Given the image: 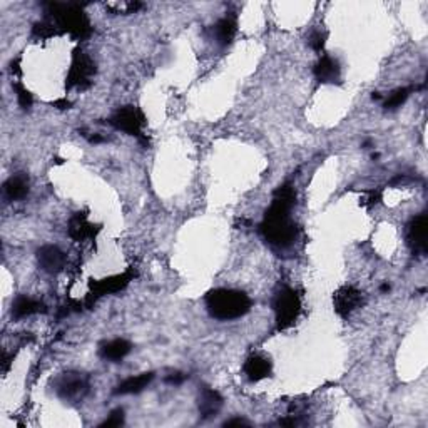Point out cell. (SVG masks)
Masks as SVG:
<instances>
[{
	"label": "cell",
	"mask_w": 428,
	"mask_h": 428,
	"mask_svg": "<svg viewBox=\"0 0 428 428\" xmlns=\"http://www.w3.org/2000/svg\"><path fill=\"white\" fill-rule=\"evenodd\" d=\"M238 32L236 15H226L213 25V38L217 45L228 47Z\"/></svg>",
	"instance_id": "4fadbf2b"
},
{
	"label": "cell",
	"mask_w": 428,
	"mask_h": 428,
	"mask_svg": "<svg viewBox=\"0 0 428 428\" xmlns=\"http://www.w3.org/2000/svg\"><path fill=\"white\" fill-rule=\"evenodd\" d=\"M47 19L54 22L61 32L71 34L77 41H84L92 34L91 20L85 15L84 8L77 3L49 2L44 3Z\"/></svg>",
	"instance_id": "3957f363"
},
{
	"label": "cell",
	"mask_w": 428,
	"mask_h": 428,
	"mask_svg": "<svg viewBox=\"0 0 428 428\" xmlns=\"http://www.w3.org/2000/svg\"><path fill=\"white\" fill-rule=\"evenodd\" d=\"M406 238H408V245L412 248V251L415 255L423 256L427 252L428 248V217L427 214H418L415 216L412 221L408 222V233H406Z\"/></svg>",
	"instance_id": "ba28073f"
},
{
	"label": "cell",
	"mask_w": 428,
	"mask_h": 428,
	"mask_svg": "<svg viewBox=\"0 0 428 428\" xmlns=\"http://www.w3.org/2000/svg\"><path fill=\"white\" fill-rule=\"evenodd\" d=\"M333 305H335V311L338 315L348 316L363 305V293L353 288V286H343L333 297Z\"/></svg>",
	"instance_id": "9c48e42d"
},
{
	"label": "cell",
	"mask_w": 428,
	"mask_h": 428,
	"mask_svg": "<svg viewBox=\"0 0 428 428\" xmlns=\"http://www.w3.org/2000/svg\"><path fill=\"white\" fill-rule=\"evenodd\" d=\"M55 392L62 400L79 404L89 393V382L80 373H64L55 382Z\"/></svg>",
	"instance_id": "52a82bcc"
},
{
	"label": "cell",
	"mask_w": 428,
	"mask_h": 428,
	"mask_svg": "<svg viewBox=\"0 0 428 428\" xmlns=\"http://www.w3.org/2000/svg\"><path fill=\"white\" fill-rule=\"evenodd\" d=\"M124 425V410L122 408H115L109 413V417L106 418L104 422L101 423L102 428H114V427H121Z\"/></svg>",
	"instance_id": "cb8c5ba5"
},
{
	"label": "cell",
	"mask_w": 428,
	"mask_h": 428,
	"mask_svg": "<svg viewBox=\"0 0 428 428\" xmlns=\"http://www.w3.org/2000/svg\"><path fill=\"white\" fill-rule=\"evenodd\" d=\"M96 234V231H94V226L91 222L87 221V217L84 216V214H76L74 217H72L69 222V236L72 239H76V241H84V239L91 238Z\"/></svg>",
	"instance_id": "ffe728a7"
},
{
	"label": "cell",
	"mask_w": 428,
	"mask_h": 428,
	"mask_svg": "<svg viewBox=\"0 0 428 428\" xmlns=\"http://www.w3.org/2000/svg\"><path fill=\"white\" fill-rule=\"evenodd\" d=\"M12 85H14V91L17 94V101H19V106L22 107V109H29V107H31L32 102H34L32 94L29 92L27 89H25L20 83H15Z\"/></svg>",
	"instance_id": "7402d4cb"
},
{
	"label": "cell",
	"mask_w": 428,
	"mask_h": 428,
	"mask_svg": "<svg viewBox=\"0 0 428 428\" xmlns=\"http://www.w3.org/2000/svg\"><path fill=\"white\" fill-rule=\"evenodd\" d=\"M131 348H132V345L129 343V341L124 340V338H117V340L107 341V343L102 345L101 357L107 359V362L119 363L131 353Z\"/></svg>",
	"instance_id": "ac0fdd59"
},
{
	"label": "cell",
	"mask_w": 428,
	"mask_h": 428,
	"mask_svg": "<svg viewBox=\"0 0 428 428\" xmlns=\"http://www.w3.org/2000/svg\"><path fill=\"white\" fill-rule=\"evenodd\" d=\"M29 176L25 173H17L3 184V196L7 201H20L29 194Z\"/></svg>",
	"instance_id": "2e32d148"
},
{
	"label": "cell",
	"mask_w": 428,
	"mask_h": 428,
	"mask_svg": "<svg viewBox=\"0 0 428 428\" xmlns=\"http://www.w3.org/2000/svg\"><path fill=\"white\" fill-rule=\"evenodd\" d=\"M152 380L154 373H141L138 376H129V378H126L115 387L114 395H134V393L143 392Z\"/></svg>",
	"instance_id": "d6986e66"
},
{
	"label": "cell",
	"mask_w": 428,
	"mask_h": 428,
	"mask_svg": "<svg viewBox=\"0 0 428 428\" xmlns=\"http://www.w3.org/2000/svg\"><path fill=\"white\" fill-rule=\"evenodd\" d=\"M55 107H59V109H69L71 107V102L67 99H62V101H55L54 102Z\"/></svg>",
	"instance_id": "4316f807"
},
{
	"label": "cell",
	"mask_w": 428,
	"mask_h": 428,
	"mask_svg": "<svg viewBox=\"0 0 428 428\" xmlns=\"http://www.w3.org/2000/svg\"><path fill=\"white\" fill-rule=\"evenodd\" d=\"M37 261H38V266L44 269L45 273L57 275V273H61L62 269L66 268L67 258L61 248L45 245L37 251Z\"/></svg>",
	"instance_id": "30bf717a"
},
{
	"label": "cell",
	"mask_w": 428,
	"mask_h": 428,
	"mask_svg": "<svg viewBox=\"0 0 428 428\" xmlns=\"http://www.w3.org/2000/svg\"><path fill=\"white\" fill-rule=\"evenodd\" d=\"M132 280V273H122V275H115V276H109L106 278V280L96 281V283L91 285V298H101L104 297V294H110V293H117V291H121L126 288L127 285L131 283Z\"/></svg>",
	"instance_id": "8fae6325"
},
{
	"label": "cell",
	"mask_w": 428,
	"mask_h": 428,
	"mask_svg": "<svg viewBox=\"0 0 428 428\" xmlns=\"http://www.w3.org/2000/svg\"><path fill=\"white\" fill-rule=\"evenodd\" d=\"M184 380H186V375L173 373L171 376H168V378H166V382L171 383V385H181Z\"/></svg>",
	"instance_id": "484cf974"
},
{
	"label": "cell",
	"mask_w": 428,
	"mask_h": 428,
	"mask_svg": "<svg viewBox=\"0 0 428 428\" xmlns=\"http://www.w3.org/2000/svg\"><path fill=\"white\" fill-rule=\"evenodd\" d=\"M243 370H245L246 378L250 382H261V380L271 375V362L266 357H263V355H252V357L246 359Z\"/></svg>",
	"instance_id": "9a60e30c"
},
{
	"label": "cell",
	"mask_w": 428,
	"mask_h": 428,
	"mask_svg": "<svg viewBox=\"0 0 428 428\" xmlns=\"http://www.w3.org/2000/svg\"><path fill=\"white\" fill-rule=\"evenodd\" d=\"M315 77L323 84H338L341 80V67L331 55H323L315 66Z\"/></svg>",
	"instance_id": "7c38bea8"
},
{
	"label": "cell",
	"mask_w": 428,
	"mask_h": 428,
	"mask_svg": "<svg viewBox=\"0 0 428 428\" xmlns=\"http://www.w3.org/2000/svg\"><path fill=\"white\" fill-rule=\"evenodd\" d=\"M308 44L316 52H321L323 50L324 44H327V32L323 31H313L310 34V37H308Z\"/></svg>",
	"instance_id": "603a6c76"
},
{
	"label": "cell",
	"mask_w": 428,
	"mask_h": 428,
	"mask_svg": "<svg viewBox=\"0 0 428 428\" xmlns=\"http://www.w3.org/2000/svg\"><path fill=\"white\" fill-rule=\"evenodd\" d=\"M110 126H114L117 131L126 132V134L134 136L141 143L148 145V139L144 136V126H145V115L139 107L136 106H124L117 109L110 115L109 119Z\"/></svg>",
	"instance_id": "5b68a950"
},
{
	"label": "cell",
	"mask_w": 428,
	"mask_h": 428,
	"mask_svg": "<svg viewBox=\"0 0 428 428\" xmlns=\"http://www.w3.org/2000/svg\"><path fill=\"white\" fill-rule=\"evenodd\" d=\"M38 313H45V305L31 297L15 298L14 305H12V316H14L15 320H24L27 318V316Z\"/></svg>",
	"instance_id": "e0dca14e"
},
{
	"label": "cell",
	"mask_w": 428,
	"mask_h": 428,
	"mask_svg": "<svg viewBox=\"0 0 428 428\" xmlns=\"http://www.w3.org/2000/svg\"><path fill=\"white\" fill-rule=\"evenodd\" d=\"M206 310L214 320L233 321L251 310V299L245 291L217 288L206 294Z\"/></svg>",
	"instance_id": "7a4b0ae2"
},
{
	"label": "cell",
	"mask_w": 428,
	"mask_h": 428,
	"mask_svg": "<svg viewBox=\"0 0 428 428\" xmlns=\"http://www.w3.org/2000/svg\"><path fill=\"white\" fill-rule=\"evenodd\" d=\"M273 311L276 316L278 329H286L293 327L301 311V299L298 293L290 286H283L273 299Z\"/></svg>",
	"instance_id": "277c9868"
},
{
	"label": "cell",
	"mask_w": 428,
	"mask_h": 428,
	"mask_svg": "<svg viewBox=\"0 0 428 428\" xmlns=\"http://www.w3.org/2000/svg\"><path fill=\"white\" fill-rule=\"evenodd\" d=\"M221 408H222V397L216 390H213V388H203V390L199 392L198 410L203 420L216 417Z\"/></svg>",
	"instance_id": "5bb4252c"
},
{
	"label": "cell",
	"mask_w": 428,
	"mask_h": 428,
	"mask_svg": "<svg viewBox=\"0 0 428 428\" xmlns=\"http://www.w3.org/2000/svg\"><path fill=\"white\" fill-rule=\"evenodd\" d=\"M413 89L412 87H400V89H395L392 94H388V97L385 99L383 102V107L387 110H395L400 107L404 102L408 99L410 92H412Z\"/></svg>",
	"instance_id": "44dd1931"
},
{
	"label": "cell",
	"mask_w": 428,
	"mask_h": 428,
	"mask_svg": "<svg viewBox=\"0 0 428 428\" xmlns=\"http://www.w3.org/2000/svg\"><path fill=\"white\" fill-rule=\"evenodd\" d=\"M96 74V64L83 50H76L72 57L69 77H67V87L85 89L91 85V79Z\"/></svg>",
	"instance_id": "8992f818"
},
{
	"label": "cell",
	"mask_w": 428,
	"mask_h": 428,
	"mask_svg": "<svg viewBox=\"0 0 428 428\" xmlns=\"http://www.w3.org/2000/svg\"><path fill=\"white\" fill-rule=\"evenodd\" d=\"M248 427L250 425V422L248 420H245V418H231V420H226L224 422V427Z\"/></svg>",
	"instance_id": "d4e9b609"
},
{
	"label": "cell",
	"mask_w": 428,
	"mask_h": 428,
	"mask_svg": "<svg viewBox=\"0 0 428 428\" xmlns=\"http://www.w3.org/2000/svg\"><path fill=\"white\" fill-rule=\"evenodd\" d=\"M297 203V192L293 186L285 184L275 191L271 206L264 214L259 231L264 239L278 250H288L297 243L298 228L291 220V208Z\"/></svg>",
	"instance_id": "6da1fadb"
}]
</instances>
